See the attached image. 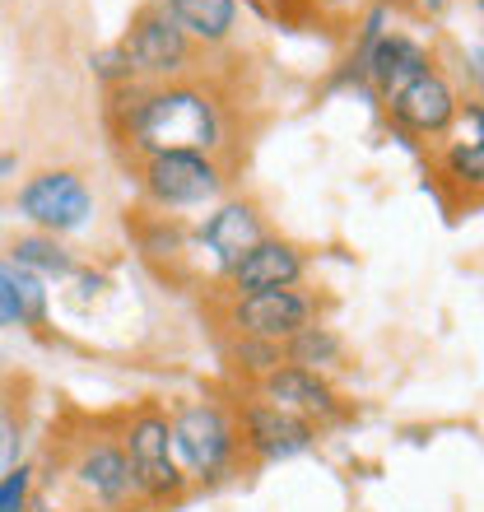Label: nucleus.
I'll return each instance as SVG.
<instances>
[{"label":"nucleus","instance_id":"f257e3e1","mask_svg":"<svg viewBox=\"0 0 484 512\" xmlns=\"http://www.w3.org/2000/svg\"><path fill=\"white\" fill-rule=\"evenodd\" d=\"M108 131L131 168L168 149H196L224 159L233 145V98L201 75L163 84L131 80L108 89Z\"/></svg>","mask_w":484,"mask_h":512},{"label":"nucleus","instance_id":"f03ea898","mask_svg":"<svg viewBox=\"0 0 484 512\" xmlns=\"http://www.w3.org/2000/svg\"><path fill=\"white\" fill-rule=\"evenodd\" d=\"M121 447H126V461H131L135 489H140L145 508H173L191 494V475L177 461L173 419L163 405H135L131 415L121 419Z\"/></svg>","mask_w":484,"mask_h":512},{"label":"nucleus","instance_id":"7ed1b4c3","mask_svg":"<svg viewBox=\"0 0 484 512\" xmlns=\"http://www.w3.org/2000/svg\"><path fill=\"white\" fill-rule=\"evenodd\" d=\"M173 419V447L182 471L191 475V485H219L238 471L242 452V433H238V415L224 410L215 396H191V401L168 410Z\"/></svg>","mask_w":484,"mask_h":512},{"label":"nucleus","instance_id":"20e7f679","mask_svg":"<svg viewBox=\"0 0 484 512\" xmlns=\"http://www.w3.org/2000/svg\"><path fill=\"white\" fill-rule=\"evenodd\" d=\"M61 485L80 512H135L140 489H135L131 461L121 447V433H84L70 443V457L61 461Z\"/></svg>","mask_w":484,"mask_h":512},{"label":"nucleus","instance_id":"39448f33","mask_svg":"<svg viewBox=\"0 0 484 512\" xmlns=\"http://www.w3.org/2000/svg\"><path fill=\"white\" fill-rule=\"evenodd\" d=\"M140 191H145L149 210H196V205H219L233 182L229 159L219 154H196V149H168V154H149L135 163Z\"/></svg>","mask_w":484,"mask_h":512},{"label":"nucleus","instance_id":"423d86ee","mask_svg":"<svg viewBox=\"0 0 484 512\" xmlns=\"http://www.w3.org/2000/svg\"><path fill=\"white\" fill-rule=\"evenodd\" d=\"M126 56H131L135 80L145 84H163V80H182V75H196V56L201 47L182 33L173 14L163 10V0H149L131 14V28L121 38Z\"/></svg>","mask_w":484,"mask_h":512},{"label":"nucleus","instance_id":"0eeeda50","mask_svg":"<svg viewBox=\"0 0 484 512\" xmlns=\"http://www.w3.org/2000/svg\"><path fill=\"white\" fill-rule=\"evenodd\" d=\"M233 336H256V340H275L284 345L289 336H298L303 326L322 322L317 298L298 284V289H261V294H238L224 308Z\"/></svg>","mask_w":484,"mask_h":512},{"label":"nucleus","instance_id":"6e6552de","mask_svg":"<svg viewBox=\"0 0 484 512\" xmlns=\"http://www.w3.org/2000/svg\"><path fill=\"white\" fill-rule=\"evenodd\" d=\"M19 215L38 224V233H75L94 215V191L70 168H42L19 187Z\"/></svg>","mask_w":484,"mask_h":512},{"label":"nucleus","instance_id":"1a4fd4ad","mask_svg":"<svg viewBox=\"0 0 484 512\" xmlns=\"http://www.w3.org/2000/svg\"><path fill=\"white\" fill-rule=\"evenodd\" d=\"M238 433H242V452L252 466H275V461H289L298 452L317 447V424L294 410H280V405L261 401V396H247L238 405Z\"/></svg>","mask_w":484,"mask_h":512},{"label":"nucleus","instance_id":"9d476101","mask_svg":"<svg viewBox=\"0 0 484 512\" xmlns=\"http://www.w3.org/2000/svg\"><path fill=\"white\" fill-rule=\"evenodd\" d=\"M387 117L401 135H415V140H443L461 117L457 84L447 80L438 66L424 70L419 80H410L405 89H396V94L387 98Z\"/></svg>","mask_w":484,"mask_h":512},{"label":"nucleus","instance_id":"9b49d317","mask_svg":"<svg viewBox=\"0 0 484 512\" xmlns=\"http://www.w3.org/2000/svg\"><path fill=\"white\" fill-rule=\"evenodd\" d=\"M266 238V215H261V205L252 196H233V201H219L205 224L191 233V243L201 247L210 256V266H215L219 280H229V270L242 261L247 247H256Z\"/></svg>","mask_w":484,"mask_h":512},{"label":"nucleus","instance_id":"f8f14e48","mask_svg":"<svg viewBox=\"0 0 484 512\" xmlns=\"http://www.w3.org/2000/svg\"><path fill=\"white\" fill-rule=\"evenodd\" d=\"M256 396L270 405H280V410H294V415L312 419L317 429L322 424H336L345 415V401H340V391L331 387L326 373H312V368H294V364H280L275 373L256 382Z\"/></svg>","mask_w":484,"mask_h":512},{"label":"nucleus","instance_id":"ddd939ff","mask_svg":"<svg viewBox=\"0 0 484 512\" xmlns=\"http://www.w3.org/2000/svg\"><path fill=\"white\" fill-rule=\"evenodd\" d=\"M308 275V252L289 238L266 233L256 247L242 252V261L229 270V298L261 294V289H298Z\"/></svg>","mask_w":484,"mask_h":512},{"label":"nucleus","instance_id":"4468645a","mask_svg":"<svg viewBox=\"0 0 484 512\" xmlns=\"http://www.w3.org/2000/svg\"><path fill=\"white\" fill-rule=\"evenodd\" d=\"M438 182L457 191L461 201H484V122L475 112V103H466L457 126L443 135Z\"/></svg>","mask_w":484,"mask_h":512},{"label":"nucleus","instance_id":"2eb2a0df","mask_svg":"<svg viewBox=\"0 0 484 512\" xmlns=\"http://www.w3.org/2000/svg\"><path fill=\"white\" fill-rule=\"evenodd\" d=\"M424 70H433V56L424 52V42H415L410 33H382L363 56V75L382 98H391L396 89H405L410 80H419Z\"/></svg>","mask_w":484,"mask_h":512},{"label":"nucleus","instance_id":"dca6fc26","mask_svg":"<svg viewBox=\"0 0 484 512\" xmlns=\"http://www.w3.org/2000/svg\"><path fill=\"white\" fill-rule=\"evenodd\" d=\"M145 219H126V229H135V247H140V256H145L154 270H177L182 261L191 256V233L177 224L173 215H163V210H140Z\"/></svg>","mask_w":484,"mask_h":512},{"label":"nucleus","instance_id":"f3484780","mask_svg":"<svg viewBox=\"0 0 484 512\" xmlns=\"http://www.w3.org/2000/svg\"><path fill=\"white\" fill-rule=\"evenodd\" d=\"M196 47H224L238 28V0H163Z\"/></svg>","mask_w":484,"mask_h":512},{"label":"nucleus","instance_id":"a211bd4d","mask_svg":"<svg viewBox=\"0 0 484 512\" xmlns=\"http://www.w3.org/2000/svg\"><path fill=\"white\" fill-rule=\"evenodd\" d=\"M47 326V289L33 270L0 261V326Z\"/></svg>","mask_w":484,"mask_h":512},{"label":"nucleus","instance_id":"6ab92c4d","mask_svg":"<svg viewBox=\"0 0 484 512\" xmlns=\"http://www.w3.org/2000/svg\"><path fill=\"white\" fill-rule=\"evenodd\" d=\"M340 359H345V340L336 336V326H326V322H312V326H303L298 336L284 340V364H294V368L326 373V368H336Z\"/></svg>","mask_w":484,"mask_h":512},{"label":"nucleus","instance_id":"aec40b11","mask_svg":"<svg viewBox=\"0 0 484 512\" xmlns=\"http://www.w3.org/2000/svg\"><path fill=\"white\" fill-rule=\"evenodd\" d=\"M10 261L14 266H24V270H33L38 280H66V275L80 270L75 266V256L56 243V233H28V238H14Z\"/></svg>","mask_w":484,"mask_h":512},{"label":"nucleus","instance_id":"412c9836","mask_svg":"<svg viewBox=\"0 0 484 512\" xmlns=\"http://www.w3.org/2000/svg\"><path fill=\"white\" fill-rule=\"evenodd\" d=\"M24 447V387L0 382V475L19 461Z\"/></svg>","mask_w":484,"mask_h":512},{"label":"nucleus","instance_id":"4be33fe9","mask_svg":"<svg viewBox=\"0 0 484 512\" xmlns=\"http://www.w3.org/2000/svg\"><path fill=\"white\" fill-rule=\"evenodd\" d=\"M224 354H229V364L238 368V373H247V378H256V382L284 364V345H275V340H256V336H233Z\"/></svg>","mask_w":484,"mask_h":512},{"label":"nucleus","instance_id":"5701e85b","mask_svg":"<svg viewBox=\"0 0 484 512\" xmlns=\"http://www.w3.org/2000/svg\"><path fill=\"white\" fill-rule=\"evenodd\" d=\"M33 485H38V471L28 461H14L10 471L0 475V512H28L33 508Z\"/></svg>","mask_w":484,"mask_h":512},{"label":"nucleus","instance_id":"b1692460","mask_svg":"<svg viewBox=\"0 0 484 512\" xmlns=\"http://www.w3.org/2000/svg\"><path fill=\"white\" fill-rule=\"evenodd\" d=\"M89 66H94V75L108 89H117V84H131L135 80V70H131V56H126V47H103V52H94L89 56Z\"/></svg>","mask_w":484,"mask_h":512},{"label":"nucleus","instance_id":"393cba45","mask_svg":"<svg viewBox=\"0 0 484 512\" xmlns=\"http://www.w3.org/2000/svg\"><path fill=\"white\" fill-rule=\"evenodd\" d=\"M363 0H312V10L322 19H345V14H359Z\"/></svg>","mask_w":484,"mask_h":512},{"label":"nucleus","instance_id":"a878e982","mask_svg":"<svg viewBox=\"0 0 484 512\" xmlns=\"http://www.w3.org/2000/svg\"><path fill=\"white\" fill-rule=\"evenodd\" d=\"M419 14H443L447 10V0H410Z\"/></svg>","mask_w":484,"mask_h":512},{"label":"nucleus","instance_id":"bb28decb","mask_svg":"<svg viewBox=\"0 0 484 512\" xmlns=\"http://www.w3.org/2000/svg\"><path fill=\"white\" fill-rule=\"evenodd\" d=\"M10 168H14V159H10V154H0V177L10 173Z\"/></svg>","mask_w":484,"mask_h":512},{"label":"nucleus","instance_id":"cd10ccee","mask_svg":"<svg viewBox=\"0 0 484 512\" xmlns=\"http://www.w3.org/2000/svg\"><path fill=\"white\" fill-rule=\"evenodd\" d=\"M28 512H61V508H42V503H33V508H28Z\"/></svg>","mask_w":484,"mask_h":512},{"label":"nucleus","instance_id":"c85d7f7f","mask_svg":"<svg viewBox=\"0 0 484 512\" xmlns=\"http://www.w3.org/2000/svg\"><path fill=\"white\" fill-rule=\"evenodd\" d=\"M475 112H480V122H484V98H475Z\"/></svg>","mask_w":484,"mask_h":512},{"label":"nucleus","instance_id":"c756f323","mask_svg":"<svg viewBox=\"0 0 484 512\" xmlns=\"http://www.w3.org/2000/svg\"><path fill=\"white\" fill-rule=\"evenodd\" d=\"M480 24H484V0H480Z\"/></svg>","mask_w":484,"mask_h":512}]
</instances>
